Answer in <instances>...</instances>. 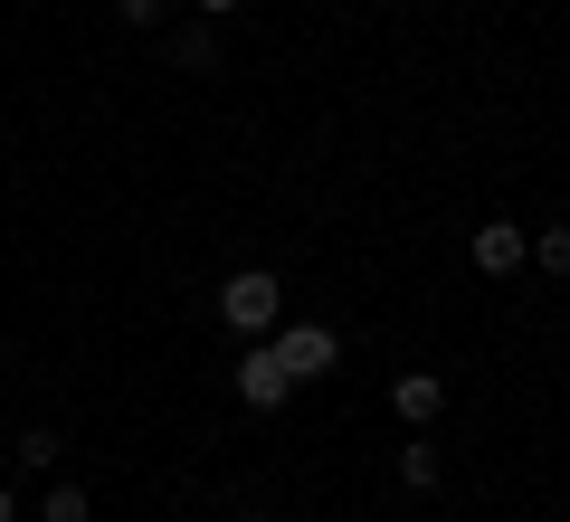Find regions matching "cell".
<instances>
[{
  "label": "cell",
  "instance_id": "cell-1",
  "mask_svg": "<svg viewBox=\"0 0 570 522\" xmlns=\"http://www.w3.org/2000/svg\"><path fill=\"white\" fill-rule=\"evenodd\" d=\"M219 323H228L238 342H266V333L285 323V285L266 276V266H238V276L219 285Z\"/></svg>",
  "mask_w": 570,
  "mask_h": 522
},
{
  "label": "cell",
  "instance_id": "cell-2",
  "mask_svg": "<svg viewBox=\"0 0 570 522\" xmlns=\"http://www.w3.org/2000/svg\"><path fill=\"white\" fill-rule=\"evenodd\" d=\"M266 352L285 362V381L305 390V381H324V371L343 362V333H333V323H276V333H266Z\"/></svg>",
  "mask_w": 570,
  "mask_h": 522
},
{
  "label": "cell",
  "instance_id": "cell-3",
  "mask_svg": "<svg viewBox=\"0 0 570 522\" xmlns=\"http://www.w3.org/2000/svg\"><path fill=\"white\" fill-rule=\"evenodd\" d=\"M523 266H532V228H513V219L475 228V276H523Z\"/></svg>",
  "mask_w": 570,
  "mask_h": 522
},
{
  "label": "cell",
  "instance_id": "cell-4",
  "mask_svg": "<svg viewBox=\"0 0 570 522\" xmlns=\"http://www.w3.org/2000/svg\"><path fill=\"white\" fill-rule=\"evenodd\" d=\"M238 400L247 408H285V400H295V381H285V362L266 352V342H247V352H238Z\"/></svg>",
  "mask_w": 570,
  "mask_h": 522
},
{
  "label": "cell",
  "instance_id": "cell-5",
  "mask_svg": "<svg viewBox=\"0 0 570 522\" xmlns=\"http://www.w3.org/2000/svg\"><path fill=\"white\" fill-rule=\"evenodd\" d=\"M390 408H400L409 427H428L438 408H448V381H438V371H400V381H390Z\"/></svg>",
  "mask_w": 570,
  "mask_h": 522
},
{
  "label": "cell",
  "instance_id": "cell-6",
  "mask_svg": "<svg viewBox=\"0 0 570 522\" xmlns=\"http://www.w3.org/2000/svg\"><path fill=\"white\" fill-rule=\"evenodd\" d=\"M400 484H409V494H438V484H448V456H438L428 437H409L400 446Z\"/></svg>",
  "mask_w": 570,
  "mask_h": 522
},
{
  "label": "cell",
  "instance_id": "cell-7",
  "mask_svg": "<svg viewBox=\"0 0 570 522\" xmlns=\"http://www.w3.org/2000/svg\"><path fill=\"white\" fill-rule=\"evenodd\" d=\"M171 67H190V77H209V67H219V39H209V20L171 29Z\"/></svg>",
  "mask_w": 570,
  "mask_h": 522
},
{
  "label": "cell",
  "instance_id": "cell-8",
  "mask_svg": "<svg viewBox=\"0 0 570 522\" xmlns=\"http://www.w3.org/2000/svg\"><path fill=\"white\" fill-rule=\"evenodd\" d=\"M39 522H96V494H86V484H58V494L39 503Z\"/></svg>",
  "mask_w": 570,
  "mask_h": 522
},
{
  "label": "cell",
  "instance_id": "cell-9",
  "mask_svg": "<svg viewBox=\"0 0 570 522\" xmlns=\"http://www.w3.org/2000/svg\"><path fill=\"white\" fill-rule=\"evenodd\" d=\"M532 266L542 276H570V228H532Z\"/></svg>",
  "mask_w": 570,
  "mask_h": 522
},
{
  "label": "cell",
  "instance_id": "cell-10",
  "mask_svg": "<svg viewBox=\"0 0 570 522\" xmlns=\"http://www.w3.org/2000/svg\"><path fill=\"white\" fill-rule=\"evenodd\" d=\"M48 465H58V427H29L20 437V475H48Z\"/></svg>",
  "mask_w": 570,
  "mask_h": 522
},
{
  "label": "cell",
  "instance_id": "cell-11",
  "mask_svg": "<svg viewBox=\"0 0 570 522\" xmlns=\"http://www.w3.org/2000/svg\"><path fill=\"white\" fill-rule=\"evenodd\" d=\"M163 10H171V0H115V20H124V29H163Z\"/></svg>",
  "mask_w": 570,
  "mask_h": 522
},
{
  "label": "cell",
  "instance_id": "cell-12",
  "mask_svg": "<svg viewBox=\"0 0 570 522\" xmlns=\"http://www.w3.org/2000/svg\"><path fill=\"white\" fill-rule=\"evenodd\" d=\"M190 10H200V20H228V10H247V0H190Z\"/></svg>",
  "mask_w": 570,
  "mask_h": 522
},
{
  "label": "cell",
  "instance_id": "cell-13",
  "mask_svg": "<svg viewBox=\"0 0 570 522\" xmlns=\"http://www.w3.org/2000/svg\"><path fill=\"white\" fill-rule=\"evenodd\" d=\"M0 522H20V494H10V484H0Z\"/></svg>",
  "mask_w": 570,
  "mask_h": 522
}]
</instances>
